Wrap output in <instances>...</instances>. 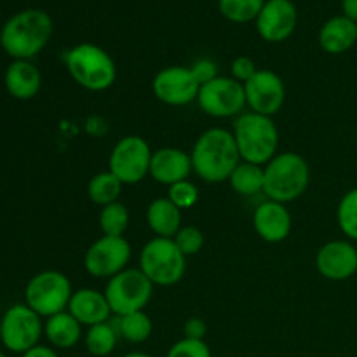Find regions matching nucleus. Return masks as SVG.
Here are the masks:
<instances>
[{
  "label": "nucleus",
  "instance_id": "f257e3e1",
  "mask_svg": "<svg viewBox=\"0 0 357 357\" xmlns=\"http://www.w3.org/2000/svg\"><path fill=\"white\" fill-rule=\"evenodd\" d=\"M190 159L194 174L206 183L227 181L241 162L234 135L222 128L202 132L192 146Z\"/></svg>",
  "mask_w": 357,
  "mask_h": 357
},
{
  "label": "nucleus",
  "instance_id": "f03ea898",
  "mask_svg": "<svg viewBox=\"0 0 357 357\" xmlns=\"http://www.w3.org/2000/svg\"><path fill=\"white\" fill-rule=\"evenodd\" d=\"M54 31L52 17L42 9L13 14L0 30V45L13 59H31L49 44Z\"/></svg>",
  "mask_w": 357,
  "mask_h": 357
},
{
  "label": "nucleus",
  "instance_id": "7ed1b4c3",
  "mask_svg": "<svg viewBox=\"0 0 357 357\" xmlns=\"http://www.w3.org/2000/svg\"><path fill=\"white\" fill-rule=\"evenodd\" d=\"M310 167L305 157L296 152H281L264 166V194L275 202L296 201L307 192Z\"/></svg>",
  "mask_w": 357,
  "mask_h": 357
},
{
  "label": "nucleus",
  "instance_id": "20e7f679",
  "mask_svg": "<svg viewBox=\"0 0 357 357\" xmlns=\"http://www.w3.org/2000/svg\"><path fill=\"white\" fill-rule=\"evenodd\" d=\"M241 160L265 166L278 155L279 131L272 117L246 112L236 119L232 128Z\"/></svg>",
  "mask_w": 357,
  "mask_h": 357
},
{
  "label": "nucleus",
  "instance_id": "39448f33",
  "mask_svg": "<svg viewBox=\"0 0 357 357\" xmlns=\"http://www.w3.org/2000/svg\"><path fill=\"white\" fill-rule=\"evenodd\" d=\"M65 66L75 84L93 93L107 91L117 79L114 58L103 47L91 42H82L68 49L65 52Z\"/></svg>",
  "mask_w": 357,
  "mask_h": 357
},
{
  "label": "nucleus",
  "instance_id": "423d86ee",
  "mask_svg": "<svg viewBox=\"0 0 357 357\" xmlns=\"http://www.w3.org/2000/svg\"><path fill=\"white\" fill-rule=\"evenodd\" d=\"M138 268L153 286H174L183 279L187 257L173 239L153 237L142 248Z\"/></svg>",
  "mask_w": 357,
  "mask_h": 357
},
{
  "label": "nucleus",
  "instance_id": "0eeeda50",
  "mask_svg": "<svg viewBox=\"0 0 357 357\" xmlns=\"http://www.w3.org/2000/svg\"><path fill=\"white\" fill-rule=\"evenodd\" d=\"M73 295L72 282L63 272L44 271L35 274L24 288V303L40 317H51L68 309Z\"/></svg>",
  "mask_w": 357,
  "mask_h": 357
},
{
  "label": "nucleus",
  "instance_id": "6e6552de",
  "mask_svg": "<svg viewBox=\"0 0 357 357\" xmlns=\"http://www.w3.org/2000/svg\"><path fill=\"white\" fill-rule=\"evenodd\" d=\"M105 296L117 317L145 310L153 295V284L139 268H126L108 279Z\"/></svg>",
  "mask_w": 357,
  "mask_h": 357
},
{
  "label": "nucleus",
  "instance_id": "1a4fd4ad",
  "mask_svg": "<svg viewBox=\"0 0 357 357\" xmlns=\"http://www.w3.org/2000/svg\"><path fill=\"white\" fill-rule=\"evenodd\" d=\"M152 153L145 138L136 135L124 136L112 149L108 171L114 173L122 185H136L149 176Z\"/></svg>",
  "mask_w": 357,
  "mask_h": 357
},
{
  "label": "nucleus",
  "instance_id": "9d476101",
  "mask_svg": "<svg viewBox=\"0 0 357 357\" xmlns=\"http://www.w3.org/2000/svg\"><path fill=\"white\" fill-rule=\"evenodd\" d=\"M44 335V323L26 303L9 307L2 316V344L7 351L24 354L37 347Z\"/></svg>",
  "mask_w": 357,
  "mask_h": 357
},
{
  "label": "nucleus",
  "instance_id": "9b49d317",
  "mask_svg": "<svg viewBox=\"0 0 357 357\" xmlns=\"http://www.w3.org/2000/svg\"><path fill=\"white\" fill-rule=\"evenodd\" d=\"M197 105L209 117H239L246 107L244 86L232 77H216L211 82L202 84Z\"/></svg>",
  "mask_w": 357,
  "mask_h": 357
},
{
  "label": "nucleus",
  "instance_id": "f8f14e48",
  "mask_svg": "<svg viewBox=\"0 0 357 357\" xmlns=\"http://www.w3.org/2000/svg\"><path fill=\"white\" fill-rule=\"evenodd\" d=\"M131 244L126 237L101 236L84 253V268L93 278L110 279L128 268Z\"/></svg>",
  "mask_w": 357,
  "mask_h": 357
},
{
  "label": "nucleus",
  "instance_id": "ddd939ff",
  "mask_svg": "<svg viewBox=\"0 0 357 357\" xmlns=\"http://www.w3.org/2000/svg\"><path fill=\"white\" fill-rule=\"evenodd\" d=\"M201 84L190 66H166L152 80V91L159 101L169 107H185L197 101Z\"/></svg>",
  "mask_w": 357,
  "mask_h": 357
},
{
  "label": "nucleus",
  "instance_id": "4468645a",
  "mask_svg": "<svg viewBox=\"0 0 357 357\" xmlns=\"http://www.w3.org/2000/svg\"><path fill=\"white\" fill-rule=\"evenodd\" d=\"M244 86L246 107L255 114L272 115L278 114L286 100V87L281 77L272 70H258Z\"/></svg>",
  "mask_w": 357,
  "mask_h": 357
},
{
  "label": "nucleus",
  "instance_id": "2eb2a0df",
  "mask_svg": "<svg viewBox=\"0 0 357 357\" xmlns=\"http://www.w3.org/2000/svg\"><path fill=\"white\" fill-rule=\"evenodd\" d=\"M257 31L265 42L288 40L298 23V10L291 0H265L257 17Z\"/></svg>",
  "mask_w": 357,
  "mask_h": 357
},
{
  "label": "nucleus",
  "instance_id": "dca6fc26",
  "mask_svg": "<svg viewBox=\"0 0 357 357\" xmlns=\"http://www.w3.org/2000/svg\"><path fill=\"white\" fill-rule=\"evenodd\" d=\"M316 268L328 281H347L357 272V250L351 241H330L316 255Z\"/></svg>",
  "mask_w": 357,
  "mask_h": 357
},
{
  "label": "nucleus",
  "instance_id": "f3484780",
  "mask_svg": "<svg viewBox=\"0 0 357 357\" xmlns=\"http://www.w3.org/2000/svg\"><path fill=\"white\" fill-rule=\"evenodd\" d=\"M253 227L258 237L264 239L265 243H282L291 234V213H289V209L282 202L267 199V201L258 204L257 209H255Z\"/></svg>",
  "mask_w": 357,
  "mask_h": 357
},
{
  "label": "nucleus",
  "instance_id": "a211bd4d",
  "mask_svg": "<svg viewBox=\"0 0 357 357\" xmlns=\"http://www.w3.org/2000/svg\"><path fill=\"white\" fill-rule=\"evenodd\" d=\"M192 171L190 153L176 146H164V149L153 150L152 160H150L149 176L159 185L171 187L174 183L188 180Z\"/></svg>",
  "mask_w": 357,
  "mask_h": 357
},
{
  "label": "nucleus",
  "instance_id": "6ab92c4d",
  "mask_svg": "<svg viewBox=\"0 0 357 357\" xmlns=\"http://www.w3.org/2000/svg\"><path fill=\"white\" fill-rule=\"evenodd\" d=\"M68 310L82 326H94V324L107 323L110 319L112 309L105 293L94 288L75 289L70 298Z\"/></svg>",
  "mask_w": 357,
  "mask_h": 357
},
{
  "label": "nucleus",
  "instance_id": "aec40b11",
  "mask_svg": "<svg viewBox=\"0 0 357 357\" xmlns=\"http://www.w3.org/2000/svg\"><path fill=\"white\" fill-rule=\"evenodd\" d=\"M7 93L21 101L31 100L37 96L42 86L40 70L30 59H14L6 70L3 75Z\"/></svg>",
  "mask_w": 357,
  "mask_h": 357
},
{
  "label": "nucleus",
  "instance_id": "412c9836",
  "mask_svg": "<svg viewBox=\"0 0 357 357\" xmlns=\"http://www.w3.org/2000/svg\"><path fill=\"white\" fill-rule=\"evenodd\" d=\"M317 40L328 54H344L357 44V24L342 14L330 17L321 26Z\"/></svg>",
  "mask_w": 357,
  "mask_h": 357
},
{
  "label": "nucleus",
  "instance_id": "4be33fe9",
  "mask_svg": "<svg viewBox=\"0 0 357 357\" xmlns=\"http://www.w3.org/2000/svg\"><path fill=\"white\" fill-rule=\"evenodd\" d=\"M146 223L155 237L173 239L181 229V209L169 197H159L146 208Z\"/></svg>",
  "mask_w": 357,
  "mask_h": 357
},
{
  "label": "nucleus",
  "instance_id": "5701e85b",
  "mask_svg": "<svg viewBox=\"0 0 357 357\" xmlns=\"http://www.w3.org/2000/svg\"><path fill=\"white\" fill-rule=\"evenodd\" d=\"M44 335L54 349H73L82 340V324L65 310L45 319Z\"/></svg>",
  "mask_w": 357,
  "mask_h": 357
},
{
  "label": "nucleus",
  "instance_id": "b1692460",
  "mask_svg": "<svg viewBox=\"0 0 357 357\" xmlns=\"http://www.w3.org/2000/svg\"><path fill=\"white\" fill-rule=\"evenodd\" d=\"M119 338L121 337H119L117 324L107 321V323L87 328L86 335H84V345L93 357H107L115 351Z\"/></svg>",
  "mask_w": 357,
  "mask_h": 357
},
{
  "label": "nucleus",
  "instance_id": "393cba45",
  "mask_svg": "<svg viewBox=\"0 0 357 357\" xmlns=\"http://www.w3.org/2000/svg\"><path fill=\"white\" fill-rule=\"evenodd\" d=\"M236 194L250 197L264 192V166L241 160L227 180Z\"/></svg>",
  "mask_w": 357,
  "mask_h": 357
},
{
  "label": "nucleus",
  "instance_id": "a878e982",
  "mask_svg": "<svg viewBox=\"0 0 357 357\" xmlns=\"http://www.w3.org/2000/svg\"><path fill=\"white\" fill-rule=\"evenodd\" d=\"M115 324H117L119 337L124 338L129 344H143V342L149 340L153 330L152 319L145 310L117 317Z\"/></svg>",
  "mask_w": 357,
  "mask_h": 357
},
{
  "label": "nucleus",
  "instance_id": "bb28decb",
  "mask_svg": "<svg viewBox=\"0 0 357 357\" xmlns=\"http://www.w3.org/2000/svg\"><path fill=\"white\" fill-rule=\"evenodd\" d=\"M122 187L117 176L110 171H103V173L94 174L93 178L87 183V195H89L91 201L96 206H108L112 202L119 201V195H121Z\"/></svg>",
  "mask_w": 357,
  "mask_h": 357
},
{
  "label": "nucleus",
  "instance_id": "cd10ccee",
  "mask_svg": "<svg viewBox=\"0 0 357 357\" xmlns=\"http://www.w3.org/2000/svg\"><path fill=\"white\" fill-rule=\"evenodd\" d=\"M265 0H218V9L230 23H250L257 21Z\"/></svg>",
  "mask_w": 357,
  "mask_h": 357
},
{
  "label": "nucleus",
  "instance_id": "c85d7f7f",
  "mask_svg": "<svg viewBox=\"0 0 357 357\" xmlns=\"http://www.w3.org/2000/svg\"><path fill=\"white\" fill-rule=\"evenodd\" d=\"M98 222H100L103 236L124 237L129 227V211L122 202H112V204L101 208Z\"/></svg>",
  "mask_w": 357,
  "mask_h": 357
},
{
  "label": "nucleus",
  "instance_id": "c756f323",
  "mask_svg": "<svg viewBox=\"0 0 357 357\" xmlns=\"http://www.w3.org/2000/svg\"><path fill=\"white\" fill-rule=\"evenodd\" d=\"M337 222L347 239L357 241V188H352L340 199L337 208Z\"/></svg>",
  "mask_w": 357,
  "mask_h": 357
},
{
  "label": "nucleus",
  "instance_id": "7c9ffc66",
  "mask_svg": "<svg viewBox=\"0 0 357 357\" xmlns=\"http://www.w3.org/2000/svg\"><path fill=\"white\" fill-rule=\"evenodd\" d=\"M173 241L185 257H194V255L201 253V250L204 248V234L197 227L192 225L181 227L176 236L173 237Z\"/></svg>",
  "mask_w": 357,
  "mask_h": 357
},
{
  "label": "nucleus",
  "instance_id": "2f4dec72",
  "mask_svg": "<svg viewBox=\"0 0 357 357\" xmlns=\"http://www.w3.org/2000/svg\"><path fill=\"white\" fill-rule=\"evenodd\" d=\"M166 357H211V349L204 340H190L183 337L171 345Z\"/></svg>",
  "mask_w": 357,
  "mask_h": 357
},
{
  "label": "nucleus",
  "instance_id": "473e14b6",
  "mask_svg": "<svg viewBox=\"0 0 357 357\" xmlns=\"http://www.w3.org/2000/svg\"><path fill=\"white\" fill-rule=\"evenodd\" d=\"M167 197L174 202L180 209L194 208L199 201V188L190 180H183L180 183H174L169 187Z\"/></svg>",
  "mask_w": 357,
  "mask_h": 357
},
{
  "label": "nucleus",
  "instance_id": "72a5a7b5",
  "mask_svg": "<svg viewBox=\"0 0 357 357\" xmlns=\"http://www.w3.org/2000/svg\"><path fill=\"white\" fill-rule=\"evenodd\" d=\"M257 72H258L257 65H255V61L250 58V56H237V58L232 61V65H230L232 79H236L237 82L241 84H246Z\"/></svg>",
  "mask_w": 357,
  "mask_h": 357
},
{
  "label": "nucleus",
  "instance_id": "f704fd0d",
  "mask_svg": "<svg viewBox=\"0 0 357 357\" xmlns=\"http://www.w3.org/2000/svg\"><path fill=\"white\" fill-rule=\"evenodd\" d=\"M192 73L195 75V79L199 80V84H208L211 82V80H215L218 75V66H216V63L213 61V59L209 58H199L195 59L194 65L190 66Z\"/></svg>",
  "mask_w": 357,
  "mask_h": 357
},
{
  "label": "nucleus",
  "instance_id": "c9c22d12",
  "mask_svg": "<svg viewBox=\"0 0 357 357\" xmlns=\"http://www.w3.org/2000/svg\"><path fill=\"white\" fill-rule=\"evenodd\" d=\"M183 335L185 338H190V340H204L208 335V324L201 317H190L183 324Z\"/></svg>",
  "mask_w": 357,
  "mask_h": 357
},
{
  "label": "nucleus",
  "instance_id": "e433bc0d",
  "mask_svg": "<svg viewBox=\"0 0 357 357\" xmlns=\"http://www.w3.org/2000/svg\"><path fill=\"white\" fill-rule=\"evenodd\" d=\"M21 357H59V356L56 354V351L52 347H47V345L38 344L37 347L30 349L28 352L21 354Z\"/></svg>",
  "mask_w": 357,
  "mask_h": 357
},
{
  "label": "nucleus",
  "instance_id": "4c0bfd02",
  "mask_svg": "<svg viewBox=\"0 0 357 357\" xmlns=\"http://www.w3.org/2000/svg\"><path fill=\"white\" fill-rule=\"evenodd\" d=\"M342 16L357 24V0H342Z\"/></svg>",
  "mask_w": 357,
  "mask_h": 357
},
{
  "label": "nucleus",
  "instance_id": "58836bf2",
  "mask_svg": "<svg viewBox=\"0 0 357 357\" xmlns=\"http://www.w3.org/2000/svg\"><path fill=\"white\" fill-rule=\"evenodd\" d=\"M124 357H152V356L146 354V352H138V351H135V352H128V354H126Z\"/></svg>",
  "mask_w": 357,
  "mask_h": 357
},
{
  "label": "nucleus",
  "instance_id": "ea45409f",
  "mask_svg": "<svg viewBox=\"0 0 357 357\" xmlns=\"http://www.w3.org/2000/svg\"><path fill=\"white\" fill-rule=\"evenodd\" d=\"M0 342H2V317H0Z\"/></svg>",
  "mask_w": 357,
  "mask_h": 357
},
{
  "label": "nucleus",
  "instance_id": "a19ab883",
  "mask_svg": "<svg viewBox=\"0 0 357 357\" xmlns=\"http://www.w3.org/2000/svg\"><path fill=\"white\" fill-rule=\"evenodd\" d=\"M0 357H7V356H6V354H3V352H2V351H0Z\"/></svg>",
  "mask_w": 357,
  "mask_h": 357
}]
</instances>
